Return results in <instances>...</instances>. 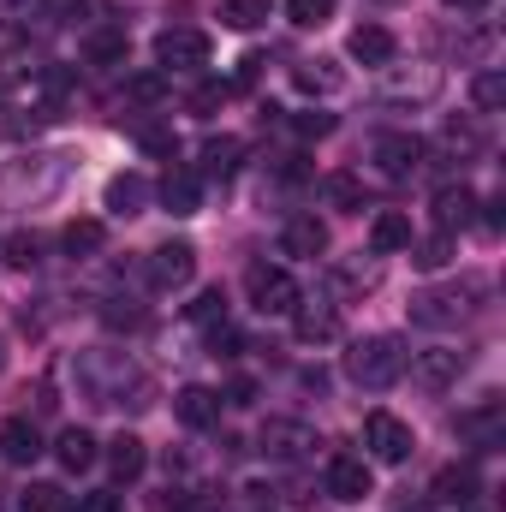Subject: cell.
I'll return each mask as SVG.
<instances>
[{
  "mask_svg": "<svg viewBox=\"0 0 506 512\" xmlns=\"http://www.w3.org/2000/svg\"><path fill=\"white\" fill-rule=\"evenodd\" d=\"M137 364L114 346H96V352H78V387L90 405H126V387H137Z\"/></svg>",
  "mask_w": 506,
  "mask_h": 512,
  "instance_id": "cell-1",
  "label": "cell"
},
{
  "mask_svg": "<svg viewBox=\"0 0 506 512\" xmlns=\"http://www.w3.org/2000/svg\"><path fill=\"white\" fill-rule=\"evenodd\" d=\"M477 298H483V280L429 286V292H417V298H411V322H417V328L447 334V328H459V322H471V316H477Z\"/></svg>",
  "mask_w": 506,
  "mask_h": 512,
  "instance_id": "cell-2",
  "label": "cell"
},
{
  "mask_svg": "<svg viewBox=\"0 0 506 512\" xmlns=\"http://www.w3.org/2000/svg\"><path fill=\"white\" fill-rule=\"evenodd\" d=\"M405 340H393V334H370V340H358L352 352H346V376L358 387H370V393H387V387L405 376Z\"/></svg>",
  "mask_w": 506,
  "mask_h": 512,
  "instance_id": "cell-3",
  "label": "cell"
},
{
  "mask_svg": "<svg viewBox=\"0 0 506 512\" xmlns=\"http://www.w3.org/2000/svg\"><path fill=\"white\" fill-rule=\"evenodd\" d=\"M66 179V155H18L0 173V203H42Z\"/></svg>",
  "mask_w": 506,
  "mask_h": 512,
  "instance_id": "cell-4",
  "label": "cell"
},
{
  "mask_svg": "<svg viewBox=\"0 0 506 512\" xmlns=\"http://www.w3.org/2000/svg\"><path fill=\"white\" fill-rule=\"evenodd\" d=\"M441 90H447V72L435 60H411V66L387 60L381 66V102H393V108H429Z\"/></svg>",
  "mask_w": 506,
  "mask_h": 512,
  "instance_id": "cell-5",
  "label": "cell"
},
{
  "mask_svg": "<svg viewBox=\"0 0 506 512\" xmlns=\"http://www.w3.org/2000/svg\"><path fill=\"white\" fill-rule=\"evenodd\" d=\"M245 292H251V304L262 316H292V304L304 298L298 280H292L286 268H268V262H251V268H245Z\"/></svg>",
  "mask_w": 506,
  "mask_h": 512,
  "instance_id": "cell-6",
  "label": "cell"
},
{
  "mask_svg": "<svg viewBox=\"0 0 506 512\" xmlns=\"http://www.w3.org/2000/svg\"><path fill=\"white\" fill-rule=\"evenodd\" d=\"M143 274H149L155 292H179V286H191V274H197V245H191V239H167V245H155L149 262H143Z\"/></svg>",
  "mask_w": 506,
  "mask_h": 512,
  "instance_id": "cell-7",
  "label": "cell"
},
{
  "mask_svg": "<svg viewBox=\"0 0 506 512\" xmlns=\"http://www.w3.org/2000/svg\"><path fill=\"white\" fill-rule=\"evenodd\" d=\"M364 447H370V459H381V465H399V459H411L417 435H411L405 417H393V411H370V417H364Z\"/></svg>",
  "mask_w": 506,
  "mask_h": 512,
  "instance_id": "cell-8",
  "label": "cell"
},
{
  "mask_svg": "<svg viewBox=\"0 0 506 512\" xmlns=\"http://www.w3.org/2000/svg\"><path fill=\"white\" fill-rule=\"evenodd\" d=\"M155 60H161V72H197V66H209V36L191 24H173L155 36Z\"/></svg>",
  "mask_w": 506,
  "mask_h": 512,
  "instance_id": "cell-9",
  "label": "cell"
},
{
  "mask_svg": "<svg viewBox=\"0 0 506 512\" xmlns=\"http://www.w3.org/2000/svg\"><path fill=\"white\" fill-rule=\"evenodd\" d=\"M370 161H376V173H387V179H411L423 167V137L381 131V137H370Z\"/></svg>",
  "mask_w": 506,
  "mask_h": 512,
  "instance_id": "cell-10",
  "label": "cell"
},
{
  "mask_svg": "<svg viewBox=\"0 0 506 512\" xmlns=\"http://www.w3.org/2000/svg\"><path fill=\"white\" fill-rule=\"evenodd\" d=\"M292 334H298L304 346L340 340V304H334V298H298V304H292Z\"/></svg>",
  "mask_w": 506,
  "mask_h": 512,
  "instance_id": "cell-11",
  "label": "cell"
},
{
  "mask_svg": "<svg viewBox=\"0 0 506 512\" xmlns=\"http://www.w3.org/2000/svg\"><path fill=\"white\" fill-rule=\"evenodd\" d=\"M405 370H411V382L417 387L447 393V387L459 382V370H465V352H453V346H429V352H411Z\"/></svg>",
  "mask_w": 506,
  "mask_h": 512,
  "instance_id": "cell-12",
  "label": "cell"
},
{
  "mask_svg": "<svg viewBox=\"0 0 506 512\" xmlns=\"http://www.w3.org/2000/svg\"><path fill=\"white\" fill-rule=\"evenodd\" d=\"M155 197H161L167 215H197L203 209V173L197 167H167L161 185H155Z\"/></svg>",
  "mask_w": 506,
  "mask_h": 512,
  "instance_id": "cell-13",
  "label": "cell"
},
{
  "mask_svg": "<svg viewBox=\"0 0 506 512\" xmlns=\"http://www.w3.org/2000/svg\"><path fill=\"white\" fill-rule=\"evenodd\" d=\"M328 495H334V501H364V495H376L370 459H358V453H334V459H328Z\"/></svg>",
  "mask_w": 506,
  "mask_h": 512,
  "instance_id": "cell-14",
  "label": "cell"
},
{
  "mask_svg": "<svg viewBox=\"0 0 506 512\" xmlns=\"http://www.w3.org/2000/svg\"><path fill=\"white\" fill-rule=\"evenodd\" d=\"M221 405H227V399H221L215 387H197V382L173 393V417H179L185 429H215V423H221Z\"/></svg>",
  "mask_w": 506,
  "mask_h": 512,
  "instance_id": "cell-15",
  "label": "cell"
},
{
  "mask_svg": "<svg viewBox=\"0 0 506 512\" xmlns=\"http://www.w3.org/2000/svg\"><path fill=\"white\" fill-rule=\"evenodd\" d=\"M310 447H322V441H316V429H304V423H286V417L262 423V453H268V459H304Z\"/></svg>",
  "mask_w": 506,
  "mask_h": 512,
  "instance_id": "cell-16",
  "label": "cell"
},
{
  "mask_svg": "<svg viewBox=\"0 0 506 512\" xmlns=\"http://www.w3.org/2000/svg\"><path fill=\"white\" fill-rule=\"evenodd\" d=\"M441 149H447L453 161H477V155H489V126H483L477 114H459V120L441 126Z\"/></svg>",
  "mask_w": 506,
  "mask_h": 512,
  "instance_id": "cell-17",
  "label": "cell"
},
{
  "mask_svg": "<svg viewBox=\"0 0 506 512\" xmlns=\"http://www.w3.org/2000/svg\"><path fill=\"white\" fill-rule=\"evenodd\" d=\"M441 48H447V54H459L465 66H477V60H489L495 36H489L483 24H471V18L459 12V24H441Z\"/></svg>",
  "mask_w": 506,
  "mask_h": 512,
  "instance_id": "cell-18",
  "label": "cell"
},
{
  "mask_svg": "<svg viewBox=\"0 0 506 512\" xmlns=\"http://www.w3.org/2000/svg\"><path fill=\"white\" fill-rule=\"evenodd\" d=\"M477 221V191L471 185H441L435 191V227L441 233H465Z\"/></svg>",
  "mask_w": 506,
  "mask_h": 512,
  "instance_id": "cell-19",
  "label": "cell"
},
{
  "mask_svg": "<svg viewBox=\"0 0 506 512\" xmlns=\"http://www.w3.org/2000/svg\"><path fill=\"white\" fill-rule=\"evenodd\" d=\"M126 54H131L126 24H90L84 30V60L90 66H126Z\"/></svg>",
  "mask_w": 506,
  "mask_h": 512,
  "instance_id": "cell-20",
  "label": "cell"
},
{
  "mask_svg": "<svg viewBox=\"0 0 506 512\" xmlns=\"http://www.w3.org/2000/svg\"><path fill=\"white\" fill-rule=\"evenodd\" d=\"M149 197H155V191H149V179H143V173H114V179H108V191H102L108 215H120V221L143 215V203H149Z\"/></svg>",
  "mask_w": 506,
  "mask_h": 512,
  "instance_id": "cell-21",
  "label": "cell"
},
{
  "mask_svg": "<svg viewBox=\"0 0 506 512\" xmlns=\"http://www.w3.org/2000/svg\"><path fill=\"white\" fill-rule=\"evenodd\" d=\"M346 48H352V60H364V66H376V72L387 66V60H399V42H393L387 24H358Z\"/></svg>",
  "mask_w": 506,
  "mask_h": 512,
  "instance_id": "cell-22",
  "label": "cell"
},
{
  "mask_svg": "<svg viewBox=\"0 0 506 512\" xmlns=\"http://www.w3.org/2000/svg\"><path fill=\"white\" fill-rule=\"evenodd\" d=\"M292 84H298V96H340L346 90V72L334 60H298L292 66Z\"/></svg>",
  "mask_w": 506,
  "mask_h": 512,
  "instance_id": "cell-23",
  "label": "cell"
},
{
  "mask_svg": "<svg viewBox=\"0 0 506 512\" xmlns=\"http://www.w3.org/2000/svg\"><path fill=\"white\" fill-rule=\"evenodd\" d=\"M280 251L286 256H322L328 251V227H322L316 215H292V221L280 227Z\"/></svg>",
  "mask_w": 506,
  "mask_h": 512,
  "instance_id": "cell-24",
  "label": "cell"
},
{
  "mask_svg": "<svg viewBox=\"0 0 506 512\" xmlns=\"http://www.w3.org/2000/svg\"><path fill=\"white\" fill-rule=\"evenodd\" d=\"M0 453H6L12 465H36V459H42V429H36L30 417H12V423L0 429Z\"/></svg>",
  "mask_w": 506,
  "mask_h": 512,
  "instance_id": "cell-25",
  "label": "cell"
},
{
  "mask_svg": "<svg viewBox=\"0 0 506 512\" xmlns=\"http://www.w3.org/2000/svg\"><path fill=\"white\" fill-rule=\"evenodd\" d=\"M376 286H381V262H376V256L334 262V292H346V298H364V292H376Z\"/></svg>",
  "mask_w": 506,
  "mask_h": 512,
  "instance_id": "cell-26",
  "label": "cell"
},
{
  "mask_svg": "<svg viewBox=\"0 0 506 512\" xmlns=\"http://www.w3.org/2000/svg\"><path fill=\"white\" fill-rule=\"evenodd\" d=\"M411 245V215H399V209H381L376 221H370V251L376 256H393Z\"/></svg>",
  "mask_w": 506,
  "mask_h": 512,
  "instance_id": "cell-27",
  "label": "cell"
},
{
  "mask_svg": "<svg viewBox=\"0 0 506 512\" xmlns=\"http://www.w3.org/2000/svg\"><path fill=\"white\" fill-rule=\"evenodd\" d=\"M54 459H60L72 477H78V471H90V465H96V435H90V429H78V423H72V429H60Z\"/></svg>",
  "mask_w": 506,
  "mask_h": 512,
  "instance_id": "cell-28",
  "label": "cell"
},
{
  "mask_svg": "<svg viewBox=\"0 0 506 512\" xmlns=\"http://www.w3.org/2000/svg\"><path fill=\"white\" fill-rule=\"evenodd\" d=\"M143 465H149V447H143L137 435H114V441H108V471H114L120 483H137Z\"/></svg>",
  "mask_w": 506,
  "mask_h": 512,
  "instance_id": "cell-29",
  "label": "cell"
},
{
  "mask_svg": "<svg viewBox=\"0 0 506 512\" xmlns=\"http://www.w3.org/2000/svg\"><path fill=\"white\" fill-rule=\"evenodd\" d=\"M102 245H108V227H102V221H66V233H60V251L78 256V262L96 256Z\"/></svg>",
  "mask_w": 506,
  "mask_h": 512,
  "instance_id": "cell-30",
  "label": "cell"
},
{
  "mask_svg": "<svg viewBox=\"0 0 506 512\" xmlns=\"http://www.w3.org/2000/svg\"><path fill=\"white\" fill-rule=\"evenodd\" d=\"M471 495H477V471H471V465H447V471L435 477V501H441V507H465Z\"/></svg>",
  "mask_w": 506,
  "mask_h": 512,
  "instance_id": "cell-31",
  "label": "cell"
},
{
  "mask_svg": "<svg viewBox=\"0 0 506 512\" xmlns=\"http://www.w3.org/2000/svg\"><path fill=\"white\" fill-rule=\"evenodd\" d=\"M239 155H245L239 137H209V143H203V179H227V173L239 167Z\"/></svg>",
  "mask_w": 506,
  "mask_h": 512,
  "instance_id": "cell-32",
  "label": "cell"
},
{
  "mask_svg": "<svg viewBox=\"0 0 506 512\" xmlns=\"http://www.w3.org/2000/svg\"><path fill=\"white\" fill-rule=\"evenodd\" d=\"M405 251H411V268H423V274H441V268L453 262V233H435V239H411Z\"/></svg>",
  "mask_w": 506,
  "mask_h": 512,
  "instance_id": "cell-33",
  "label": "cell"
},
{
  "mask_svg": "<svg viewBox=\"0 0 506 512\" xmlns=\"http://www.w3.org/2000/svg\"><path fill=\"white\" fill-rule=\"evenodd\" d=\"M322 197H328L334 209H364V179H358V173H328V179H322Z\"/></svg>",
  "mask_w": 506,
  "mask_h": 512,
  "instance_id": "cell-34",
  "label": "cell"
},
{
  "mask_svg": "<svg viewBox=\"0 0 506 512\" xmlns=\"http://www.w3.org/2000/svg\"><path fill=\"white\" fill-rule=\"evenodd\" d=\"M471 102H477L483 114H501L506 108V72H495V66L477 72V78H471Z\"/></svg>",
  "mask_w": 506,
  "mask_h": 512,
  "instance_id": "cell-35",
  "label": "cell"
},
{
  "mask_svg": "<svg viewBox=\"0 0 506 512\" xmlns=\"http://www.w3.org/2000/svg\"><path fill=\"white\" fill-rule=\"evenodd\" d=\"M0 256L12 262V268H42V233H30V227H18L6 245H0Z\"/></svg>",
  "mask_w": 506,
  "mask_h": 512,
  "instance_id": "cell-36",
  "label": "cell"
},
{
  "mask_svg": "<svg viewBox=\"0 0 506 512\" xmlns=\"http://www.w3.org/2000/svg\"><path fill=\"white\" fill-rule=\"evenodd\" d=\"M18 512H72V495H66L60 483H30L24 501H18Z\"/></svg>",
  "mask_w": 506,
  "mask_h": 512,
  "instance_id": "cell-37",
  "label": "cell"
},
{
  "mask_svg": "<svg viewBox=\"0 0 506 512\" xmlns=\"http://www.w3.org/2000/svg\"><path fill=\"white\" fill-rule=\"evenodd\" d=\"M221 24H227V30H256V24H268V0H221Z\"/></svg>",
  "mask_w": 506,
  "mask_h": 512,
  "instance_id": "cell-38",
  "label": "cell"
},
{
  "mask_svg": "<svg viewBox=\"0 0 506 512\" xmlns=\"http://www.w3.org/2000/svg\"><path fill=\"white\" fill-rule=\"evenodd\" d=\"M334 6H340V0H286V18H292L298 30H322V24L334 18Z\"/></svg>",
  "mask_w": 506,
  "mask_h": 512,
  "instance_id": "cell-39",
  "label": "cell"
},
{
  "mask_svg": "<svg viewBox=\"0 0 506 512\" xmlns=\"http://www.w3.org/2000/svg\"><path fill=\"white\" fill-rule=\"evenodd\" d=\"M495 423H501V405H495V399H483V405H477V411H465L453 429H459V435H495Z\"/></svg>",
  "mask_w": 506,
  "mask_h": 512,
  "instance_id": "cell-40",
  "label": "cell"
},
{
  "mask_svg": "<svg viewBox=\"0 0 506 512\" xmlns=\"http://www.w3.org/2000/svg\"><path fill=\"white\" fill-rule=\"evenodd\" d=\"M48 12L60 24H96L102 18V0H48Z\"/></svg>",
  "mask_w": 506,
  "mask_h": 512,
  "instance_id": "cell-41",
  "label": "cell"
},
{
  "mask_svg": "<svg viewBox=\"0 0 506 512\" xmlns=\"http://www.w3.org/2000/svg\"><path fill=\"white\" fill-rule=\"evenodd\" d=\"M137 143H143L149 155H161V161H173V155H179V137H173V126H137Z\"/></svg>",
  "mask_w": 506,
  "mask_h": 512,
  "instance_id": "cell-42",
  "label": "cell"
},
{
  "mask_svg": "<svg viewBox=\"0 0 506 512\" xmlns=\"http://www.w3.org/2000/svg\"><path fill=\"white\" fill-rule=\"evenodd\" d=\"M126 96L131 102H161V96H167V72H137L126 84Z\"/></svg>",
  "mask_w": 506,
  "mask_h": 512,
  "instance_id": "cell-43",
  "label": "cell"
},
{
  "mask_svg": "<svg viewBox=\"0 0 506 512\" xmlns=\"http://www.w3.org/2000/svg\"><path fill=\"white\" fill-rule=\"evenodd\" d=\"M191 322H203V328H215V322H227V298H221V286H215V292H203V298L191 304Z\"/></svg>",
  "mask_w": 506,
  "mask_h": 512,
  "instance_id": "cell-44",
  "label": "cell"
},
{
  "mask_svg": "<svg viewBox=\"0 0 506 512\" xmlns=\"http://www.w3.org/2000/svg\"><path fill=\"white\" fill-rule=\"evenodd\" d=\"M227 96H233V84H203V90H191V114H203V120H209Z\"/></svg>",
  "mask_w": 506,
  "mask_h": 512,
  "instance_id": "cell-45",
  "label": "cell"
},
{
  "mask_svg": "<svg viewBox=\"0 0 506 512\" xmlns=\"http://www.w3.org/2000/svg\"><path fill=\"white\" fill-rule=\"evenodd\" d=\"M102 322H108V328H143V310H137L131 298H114V304L102 310Z\"/></svg>",
  "mask_w": 506,
  "mask_h": 512,
  "instance_id": "cell-46",
  "label": "cell"
},
{
  "mask_svg": "<svg viewBox=\"0 0 506 512\" xmlns=\"http://www.w3.org/2000/svg\"><path fill=\"white\" fill-rule=\"evenodd\" d=\"M239 346H245V340H239V328H227V322H215V328H209V352H215V358H239Z\"/></svg>",
  "mask_w": 506,
  "mask_h": 512,
  "instance_id": "cell-47",
  "label": "cell"
},
{
  "mask_svg": "<svg viewBox=\"0 0 506 512\" xmlns=\"http://www.w3.org/2000/svg\"><path fill=\"white\" fill-rule=\"evenodd\" d=\"M42 12V0H0V18L6 24H18V30H30V18Z\"/></svg>",
  "mask_w": 506,
  "mask_h": 512,
  "instance_id": "cell-48",
  "label": "cell"
},
{
  "mask_svg": "<svg viewBox=\"0 0 506 512\" xmlns=\"http://www.w3.org/2000/svg\"><path fill=\"white\" fill-rule=\"evenodd\" d=\"M262 66H268L262 54H245V60H239V72H233V90H251L256 78H262Z\"/></svg>",
  "mask_w": 506,
  "mask_h": 512,
  "instance_id": "cell-49",
  "label": "cell"
},
{
  "mask_svg": "<svg viewBox=\"0 0 506 512\" xmlns=\"http://www.w3.org/2000/svg\"><path fill=\"white\" fill-rule=\"evenodd\" d=\"M298 131L304 137H328L334 131V114H298Z\"/></svg>",
  "mask_w": 506,
  "mask_h": 512,
  "instance_id": "cell-50",
  "label": "cell"
},
{
  "mask_svg": "<svg viewBox=\"0 0 506 512\" xmlns=\"http://www.w3.org/2000/svg\"><path fill=\"white\" fill-rule=\"evenodd\" d=\"M84 512H120V495H114V489H96V495L84 501Z\"/></svg>",
  "mask_w": 506,
  "mask_h": 512,
  "instance_id": "cell-51",
  "label": "cell"
},
{
  "mask_svg": "<svg viewBox=\"0 0 506 512\" xmlns=\"http://www.w3.org/2000/svg\"><path fill=\"white\" fill-rule=\"evenodd\" d=\"M447 6H453V12H465V18H471V12H483V6H489V0H447Z\"/></svg>",
  "mask_w": 506,
  "mask_h": 512,
  "instance_id": "cell-52",
  "label": "cell"
},
{
  "mask_svg": "<svg viewBox=\"0 0 506 512\" xmlns=\"http://www.w3.org/2000/svg\"><path fill=\"white\" fill-rule=\"evenodd\" d=\"M0 370H6V334H0Z\"/></svg>",
  "mask_w": 506,
  "mask_h": 512,
  "instance_id": "cell-53",
  "label": "cell"
}]
</instances>
